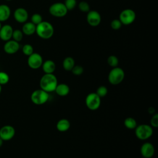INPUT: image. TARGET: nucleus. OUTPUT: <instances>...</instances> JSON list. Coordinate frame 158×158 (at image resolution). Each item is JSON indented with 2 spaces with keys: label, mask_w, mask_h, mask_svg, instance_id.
Here are the masks:
<instances>
[{
  "label": "nucleus",
  "mask_w": 158,
  "mask_h": 158,
  "mask_svg": "<svg viewBox=\"0 0 158 158\" xmlns=\"http://www.w3.org/2000/svg\"><path fill=\"white\" fill-rule=\"evenodd\" d=\"M122 23L119 19H114L111 22L110 26L111 28L114 30H118L121 28Z\"/></svg>",
  "instance_id": "nucleus-32"
},
{
  "label": "nucleus",
  "mask_w": 158,
  "mask_h": 158,
  "mask_svg": "<svg viewBox=\"0 0 158 158\" xmlns=\"http://www.w3.org/2000/svg\"><path fill=\"white\" fill-rule=\"evenodd\" d=\"M107 63L112 68L116 67L118 64V59L115 56L111 55L107 58Z\"/></svg>",
  "instance_id": "nucleus-24"
},
{
  "label": "nucleus",
  "mask_w": 158,
  "mask_h": 158,
  "mask_svg": "<svg viewBox=\"0 0 158 158\" xmlns=\"http://www.w3.org/2000/svg\"><path fill=\"white\" fill-rule=\"evenodd\" d=\"M6 1H12V0H6Z\"/></svg>",
  "instance_id": "nucleus-37"
},
{
  "label": "nucleus",
  "mask_w": 158,
  "mask_h": 158,
  "mask_svg": "<svg viewBox=\"0 0 158 158\" xmlns=\"http://www.w3.org/2000/svg\"><path fill=\"white\" fill-rule=\"evenodd\" d=\"M57 84V79L53 73H44L40 81L41 89L48 93L54 91Z\"/></svg>",
  "instance_id": "nucleus-1"
},
{
  "label": "nucleus",
  "mask_w": 158,
  "mask_h": 158,
  "mask_svg": "<svg viewBox=\"0 0 158 158\" xmlns=\"http://www.w3.org/2000/svg\"><path fill=\"white\" fill-rule=\"evenodd\" d=\"M22 52L23 53L27 56H29L31 54H33V46L30 44H26L23 45L22 47Z\"/></svg>",
  "instance_id": "nucleus-27"
},
{
  "label": "nucleus",
  "mask_w": 158,
  "mask_h": 158,
  "mask_svg": "<svg viewBox=\"0 0 158 158\" xmlns=\"http://www.w3.org/2000/svg\"><path fill=\"white\" fill-rule=\"evenodd\" d=\"M124 78L125 72L122 68L118 67L112 68L108 75V81L113 85L120 84L122 82Z\"/></svg>",
  "instance_id": "nucleus-4"
},
{
  "label": "nucleus",
  "mask_w": 158,
  "mask_h": 158,
  "mask_svg": "<svg viewBox=\"0 0 158 158\" xmlns=\"http://www.w3.org/2000/svg\"><path fill=\"white\" fill-rule=\"evenodd\" d=\"M1 27H2V25H1V22H0V29H1Z\"/></svg>",
  "instance_id": "nucleus-36"
},
{
  "label": "nucleus",
  "mask_w": 158,
  "mask_h": 158,
  "mask_svg": "<svg viewBox=\"0 0 158 158\" xmlns=\"http://www.w3.org/2000/svg\"><path fill=\"white\" fill-rule=\"evenodd\" d=\"M14 17L19 23H25L28 18V14L25 9L19 7L15 10Z\"/></svg>",
  "instance_id": "nucleus-15"
},
{
  "label": "nucleus",
  "mask_w": 158,
  "mask_h": 158,
  "mask_svg": "<svg viewBox=\"0 0 158 158\" xmlns=\"http://www.w3.org/2000/svg\"><path fill=\"white\" fill-rule=\"evenodd\" d=\"M78 7L80 9V10L83 12H88L89 11V9H90L89 5L88 4V3L85 1H81L79 3Z\"/></svg>",
  "instance_id": "nucleus-29"
},
{
  "label": "nucleus",
  "mask_w": 158,
  "mask_h": 158,
  "mask_svg": "<svg viewBox=\"0 0 158 158\" xmlns=\"http://www.w3.org/2000/svg\"><path fill=\"white\" fill-rule=\"evenodd\" d=\"M54 27L52 24L46 21H42L36 25V33L43 39H49L54 34Z\"/></svg>",
  "instance_id": "nucleus-2"
},
{
  "label": "nucleus",
  "mask_w": 158,
  "mask_h": 158,
  "mask_svg": "<svg viewBox=\"0 0 158 158\" xmlns=\"http://www.w3.org/2000/svg\"><path fill=\"white\" fill-rule=\"evenodd\" d=\"M31 102L36 105H42L45 104L49 98V93L42 89H38L33 91L30 96Z\"/></svg>",
  "instance_id": "nucleus-5"
},
{
  "label": "nucleus",
  "mask_w": 158,
  "mask_h": 158,
  "mask_svg": "<svg viewBox=\"0 0 158 158\" xmlns=\"http://www.w3.org/2000/svg\"><path fill=\"white\" fill-rule=\"evenodd\" d=\"M1 90H2V86H1V85H0V94H1Z\"/></svg>",
  "instance_id": "nucleus-35"
},
{
  "label": "nucleus",
  "mask_w": 158,
  "mask_h": 158,
  "mask_svg": "<svg viewBox=\"0 0 158 158\" xmlns=\"http://www.w3.org/2000/svg\"><path fill=\"white\" fill-rule=\"evenodd\" d=\"M54 91L60 96H65L70 92L69 86L65 83L57 84Z\"/></svg>",
  "instance_id": "nucleus-18"
},
{
  "label": "nucleus",
  "mask_w": 158,
  "mask_h": 158,
  "mask_svg": "<svg viewBox=\"0 0 158 158\" xmlns=\"http://www.w3.org/2000/svg\"><path fill=\"white\" fill-rule=\"evenodd\" d=\"M101 99L96 93H90L85 98V104L91 110H97L100 107Z\"/></svg>",
  "instance_id": "nucleus-6"
},
{
  "label": "nucleus",
  "mask_w": 158,
  "mask_h": 158,
  "mask_svg": "<svg viewBox=\"0 0 158 158\" xmlns=\"http://www.w3.org/2000/svg\"><path fill=\"white\" fill-rule=\"evenodd\" d=\"M43 58L41 56L36 52H33L30 55L27 59V64L30 68L32 69H38L43 64Z\"/></svg>",
  "instance_id": "nucleus-9"
},
{
  "label": "nucleus",
  "mask_w": 158,
  "mask_h": 158,
  "mask_svg": "<svg viewBox=\"0 0 158 158\" xmlns=\"http://www.w3.org/2000/svg\"><path fill=\"white\" fill-rule=\"evenodd\" d=\"M86 20L89 25L96 27L99 25L101 21V17L98 12L96 10H91L88 12Z\"/></svg>",
  "instance_id": "nucleus-12"
},
{
  "label": "nucleus",
  "mask_w": 158,
  "mask_h": 158,
  "mask_svg": "<svg viewBox=\"0 0 158 158\" xmlns=\"http://www.w3.org/2000/svg\"><path fill=\"white\" fill-rule=\"evenodd\" d=\"M124 125L125 127L130 130H133L135 129L136 128V127L137 126V123L136 120L131 117H127L123 122Z\"/></svg>",
  "instance_id": "nucleus-22"
},
{
  "label": "nucleus",
  "mask_w": 158,
  "mask_h": 158,
  "mask_svg": "<svg viewBox=\"0 0 158 158\" xmlns=\"http://www.w3.org/2000/svg\"><path fill=\"white\" fill-rule=\"evenodd\" d=\"M75 65V60L72 57H65L62 62V67L67 71H71Z\"/></svg>",
  "instance_id": "nucleus-21"
},
{
  "label": "nucleus",
  "mask_w": 158,
  "mask_h": 158,
  "mask_svg": "<svg viewBox=\"0 0 158 158\" xmlns=\"http://www.w3.org/2000/svg\"><path fill=\"white\" fill-rule=\"evenodd\" d=\"M135 129L136 138L141 140H146L153 134V128L150 125L140 124L137 125Z\"/></svg>",
  "instance_id": "nucleus-3"
},
{
  "label": "nucleus",
  "mask_w": 158,
  "mask_h": 158,
  "mask_svg": "<svg viewBox=\"0 0 158 158\" xmlns=\"http://www.w3.org/2000/svg\"><path fill=\"white\" fill-rule=\"evenodd\" d=\"M23 33L22 31L19 29H16L13 30L12 38H13V40L17 42H20L22 41L23 38Z\"/></svg>",
  "instance_id": "nucleus-23"
},
{
  "label": "nucleus",
  "mask_w": 158,
  "mask_h": 158,
  "mask_svg": "<svg viewBox=\"0 0 158 158\" xmlns=\"http://www.w3.org/2000/svg\"><path fill=\"white\" fill-rule=\"evenodd\" d=\"M108 93V89L107 88L106 86L102 85L99 86L97 89H96V93L101 98H104L105 97L107 94Z\"/></svg>",
  "instance_id": "nucleus-25"
},
{
  "label": "nucleus",
  "mask_w": 158,
  "mask_h": 158,
  "mask_svg": "<svg viewBox=\"0 0 158 158\" xmlns=\"http://www.w3.org/2000/svg\"><path fill=\"white\" fill-rule=\"evenodd\" d=\"M3 140L0 138V148L2 146V144H3Z\"/></svg>",
  "instance_id": "nucleus-34"
},
{
  "label": "nucleus",
  "mask_w": 158,
  "mask_h": 158,
  "mask_svg": "<svg viewBox=\"0 0 158 158\" xmlns=\"http://www.w3.org/2000/svg\"><path fill=\"white\" fill-rule=\"evenodd\" d=\"M41 67L45 73H53L56 70V64L51 60H47L43 62Z\"/></svg>",
  "instance_id": "nucleus-17"
},
{
  "label": "nucleus",
  "mask_w": 158,
  "mask_h": 158,
  "mask_svg": "<svg viewBox=\"0 0 158 158\" xmlns=\"http://www.w3.org/2000/svg\"><path fill=\"white\" fill-rule=\"evenodd\" d=\"M13 30L12 27L9 24L2 25L0 29V39L4 41L11 40Z\"/></svg>",
  "instance_id": "nucleus-14"
},
{
  "label": "nucleus",
  "mask_w": 158,
  "mask_h": 158,
  "mask_svg": "<svg viewBox=\"0 0 158 158\" xmlns=\"http://www.w3.org/2000/svg\"><path fill=\"white\" fill-rule=\"evenodd\" d=\"M11 11L10 7L6 4H0V22H5L10 16Z\"/></svg>",
  "instance_id": "nucleus-16"
},
{
  "label": "nucleus",
  "mask_w": 158,
  "mask_h": 158,
  "mask_svg": "<svg viewBox=\"0 0 158 158\" xmlns=\"http://www.w3.org/2000/svg\"><path fill=\"white\" fill-rule=\"evenodd\" d=\"M70 127V123L69 120L66 118L60 119L56 124V128L59 131L65 132L67 131Z\"/></svg>",
  "instance_id": "nucleus-19"
},
{
  "label": "nucleus",
  "mask_w": 158,
  "mask_h": 158,
  "mask_svg": "<svg viewBox=\"0 0 158 158\" xmlns=\"http://www.w3.org/2000/svg\"><path fill=\"white\" fill-rule=\"evenodd\" d=\"M22 31L23 34L27 36L32 35L36 31V25L31 22H25L22 26Z\"/></svg>",
  "instance_id": "nucleus-20"
},
{
  "label": "nucleus",
  "mask_w": 158,
  "mask_h": 158,
  "mask_svg": "<svg viewBox=\"0 0 158 158\" xmlns=\"http://www.w3.org/2000/svg\"><path fill=\"white\" fill-rule=\"evenodd\" d=\"M151 126L152 128H157L158 127V114H154L151 118Z\"/></svg>",
  "instance_id": "nucleus-33"
},
{
  "label": "nucleus",
  "mask_w": 158,
  "mask_h": 158,
  "mask_svg": "<svg viewBox=\"0 0 158 158\" xmlns=\"http://www.w3.org/2000/svg\"><path fill=\"white\" fill-rule=\"evenodd\" d=\"M3 48L6 53L8 54H14L19 50L20 44L19 42H17L14 40H10L6 41Z\"/></svg>",
  "instance_id": "nucleus-13"
},
{
  "label": "nucleus",
  "mask_w": 158,
  "mask_h": 158,
  "mask_svg": "<svg viewBox=\"0 0 158 158\" xmlns=\"http://www.w3.org/2000/svg\"><path fill=\"white\" fill-rule=\"evenodd\" d=\"M72 72L75 75H80L83 73L84 69L81 65H74L73 69H72Z\"/></svg>",
  "instance_id": "nucleus-30"
},
{
  "label": "nucleus",
  "mask_w": 158,
  "mask_h": 158,
  "mask_svg": "<svg viewBox=\"0 0 158 158\" xmlns=\"http://www.w3.org/2000/svg\"><path fill=\"white\" fill-rule=\"evenodd\" d=\"M15 134V130L14 127L10 125H6L0 128V138L4 141H7L12 139Z\"/></svg>",
  "instance_id": "nucleus-10"
},
{
  "label": "nucleus",
  "mask_w": 158,
  "mask_h": 158,
  "mask_svg": "<svg viewBox=\"0 0 158 158\" xmlns=\"http://www.w3.org/2000/svg\"><path fill=\"white\" fill-rule=\"evenodd\" d=\"M9 81V75L5 72L1 71L0 72V85H4L7 84Z\"/></svg>",
  "instance_id": "nucleus-26"
},
{
  "label": "nucleus",
  "mask_w": 158,
  "mask_h": 158,
  "mask_svg": "<svg viewBox=\"0 0 158 158\" xmlns=\"http://www.w3.org/2000/svg\"><path fill=\"white\" fill-rule=\"evenodd\" d=\"M136 18L135 12L133 10L127 9L122 10L119 16V20L123 25H130L134 22Z\"/></svg>",
  "instance_id": "nucleus-8"
},
{
  "label": "nucleus",
  "mask_w": 158,
  "mask_h": 158,
  "mask_svg": "<svg viewBox=\"0 0 158 158\" xmlns=\"http://www.w3.org/2000/svg\"><path fill=\"white\" fill-rule=\"evenodd\" d=\"M140 152L143 157L151 158L155 153L154 146L151 143L145 142L141 146Z\"/></svg>",
  "instance_id": "nucleus-11"
},
{
  "label": "nucleus",
  "mask_w": 158,
  "mask_h": 158,
  "mask_svg": "<svg viewBox=\"0 0 158 158\" xmlns=\"http://www.w3.org/2000/svg\"><path fill=\"white\" fill-rule=\"evenodd\" d=\"M31 21L33 23L36 25L43 21L42 16L40 14H34L31 17Z\"/></svg>",
  "instance_id": "nucleus-28"
},
{
  "label": "nucleus",
  "mask_w": 158,
  "mask_h": 158,
  "mask_svg": "<svg viewBox=\"0 0 158 158\" xmlns=\"http://www.w3.org/2000/svg\"><path fill=\"white\" fill-rule=\"evenodd\" d=\"M49 11L52 16L56 17H62L67 14L68 10L64 3L56 2L50 6Z\"/></svg>",
  "instance_id": "nucleus-7"
},
{
  "label": "nucleus",
  "mask_w": 158,
  "mask_h": 158,
  "mask_svg": "<svg viewBox=\"0 0 158 158\" xmlns=\"http://www.w3.org/2000/svg\"><path fill=\"white\" fill-rule=\"evenodd\" d=\"M67 10H72L77 5L76 0H65L64 3Z\"/></svg>",
  "instance_id": "nucleus-31"
}]
</instances>
